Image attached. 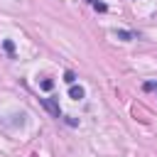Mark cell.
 I'll list each match as a JSON object with an SVG mask.
<instances>
[{"mask_svg": "<svg viewBox=\"0 0 157 157\" xmlns=\"http://www.w3.org/2000/svg\"><path fill=\"white\" fill-rule=\"evenodd\" d=\"M42 105H44L54 118H59V115H61V110H59V103H56V101H52V98H42Z\"/></svg>", "mask_w": 157, "mask_h": 157, "instance_id": "6da1fadb", "label": "cell"}, {"mask_svg": "<svg viewBox=\"0 0 157 157\" xmlns=\"http://www.w3.org/2000/svg\"><path fill=\"white\" fill-rule=\"evenodd\" d=\"M69 96L78 101V98H83V88H81V86H74V83H71V88H69Z\"/></svg>", "mask_w": 157, "mask_h": 157, "instance_id": "7a4b0ae2", "label": "cell"}, {"mask_svg": "<svg viewBox=\"0 0 157 157\" xmlns=\"http://www.w3.org/2000/svg\"><path fill=\"white\" fill-rule=\"evenodd\" d=\"M115 37H120V39H132L135 34H132V32H125V29H115Z\"/></svg>", "mask_w": 157, "mask_h": 157, "instance_id": "3957f363", "label": "cell"}, {"mask_svg": "<svg viewBox=\"0 0 157 157\" xmlns=\"http://www.w3.org/2000/svg\"><path fill=\"white\" fill-rule=\"evenodd\" d=\"M39 86H42L44 91H52V88H54V81H52V78H44V81H39Z\"/></svg>", "mask_w": 157, "mask_h": 157, "instance_id": "277c9868", "label": "cell"}, {"mask_svg": "<svg viewBox=\"0 0 157 157\" xmlns=\"http://www.w3.org/2000/svg\"><path fill=\"white\" fill-rule=\"evenodd\" d=\"M88 2H91L96 10H101V12H105V10H108V7H105V2H101V0H88Z\"/></svg>", "mask_w": 157, "mask_h": 157, "instance_id": "5b68a950", "label": "cell"}, {"mask_svg": "<svg viewBox=\"0 0 157 157\" xmlns=\"http://www.w3.org/2000/svg\"><path fill=\"white\" fill-rule=\"evenodd\" d=\"M64 81H66V83L71 86V83L76 81V74H74V71H66V74H64Z\"/></svg>", "mask_w": 157, "mask_h": 157, "instance_id": "8992f818", "label": "cell"}, {"mask_svg": "<svg viewBox=\"0 0 157 157\" xmlns=\"http://www.w3.org/2000/svg\"><path fill=\"white\" fill-rule=\"evenodd\" d=\"M142 88H145V91H157V81H145Z\"/></svg>", "mask_w": 157, "mask_h": 157, "instance_id": "52a82bcc", "label": "cell"}, {"mask_svg": "<svg viewBox=\"0 0 157 157\" xmlns=\"http://www.w3.org/2000/svg\"><path fill=\"white\" fill-rule=\"evenodd\" d=\"M2 47H5V52H7V54H12V52H15V44H12L10 39H5V42H2Z\"/></svg>", "mask_w": 157, "mask_h": 157, "instance_id": "ba28073f", "label": "cell"}]
</instances>
